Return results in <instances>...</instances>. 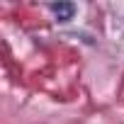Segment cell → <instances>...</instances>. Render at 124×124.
Here are the masks:
<instances>
[{
  "label": "cell",
  "instance_id": "cell-1",
  "mask_svg": "<svg viewBox=\"0 0 124 124\" xmlns=\"http://www.w3.org/2000/svg\"><path fill=\"white\" fill-rule=\"evenodd\" d=\"M49 8H51V12L56 15L58 22H68V20H73V15H76V5H73V3H51Z\"/></svg>",
  "mask_w": 124,
  "mask_h": 124
}]
</instances>
